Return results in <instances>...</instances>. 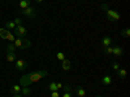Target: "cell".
Masks as SVG:
<instances>
[{
    "label": "cell",
    "instance_id": "cell-31",
    "mask_svg": "<svg viewBox=\"0 0 130 97\" xmlns=\"http://www.w3.org/2000/svg\"><path fill=\"white\" fill-rule=\"evenodd\" d=\"M13 97H24V96H22V94L20 93V94H13Z\"/></svg>",
    "mask_w": 130,
    "mask_h": 97
},
{
    "label": "cell",
    "instance_id": "cell-9",
    "mask_svg": "<svg viewBox=\"0 0 130 97\" xmlns=\"http://www.w3.org/2000/svg\"><path fill=\"white\" fill-rule=\"evenodd\" d=\"M31 2L32 0H20V3H18V8L22 10V9H25V8H27V7H30L31 5Z\"/></svg>",
    "mask_w": 130,
    "mask_h": 97
},
{
    "label": "cell",
    "instance_id": "cell-7",
    "mask_svg": "<svg viewBox=\"0 0 130 97\" xmlns=\"http://www.w3.org/2000/svg\"><path fill=\"white\" fill-rule=\"evenodd\" d=\"M70 67H72V62H70V60L65 58L64 61H61V69H62L64 71H68V70H70Z\"/></svg>",
    "mask_w": 130,
    "mask_h": 97
},
{
    "label": "cell",
    "instance_id": "cell-22",
    "mask_svg": "<svg viewBox=\"0 0 130 97\" xmlns=\"http://www.w3.org/2000/svg\"><path fill=\"white\" fill-rule=\"evenodd\" d=\"M112 51H113V48H112L111 45L103 48V53H104V55H112Z\"/></svg>",
    "mask_w": 130,
    "mask_h": 97
},
{
    "label": "cell",
    "instance_id": "cell-16",
    "mask_svg": "<svg viewBox=\"0 0 130 97\" xmlns=\"http://www.w3.org/2000/svg\"><path fill=\"white\" fill-rule=\"evenodd\" d=\"M4 27H5L7 30H14V29H16V23L13 22V21H7L5 25H4Z\"/></svg>",
    "mask_w": 130,
    "mask_h": 97
},
{
    "label": "cell",
    "instance_id": "cell-34",
    "mask_svg": "<svg viewBox=\"0 0 130 97\" xmlns=\"http://www.w3.org/2000/svg\"><path fill=\"white\" fill-rule=\"evenodd\" d=\"M0 2H2V0H0Z\"/></svg>",
    "mask_w": 130,
    "mask_h": 97
},
{
    "label": "cell",
    "instance_id": "cell-5",
    "mask_svg": "<svg viewBox=\"0 0 130 97\" xmlns=\"http://www.w3.org/2000/svg\"><path fill=\"white\" fill-rule=\"evenodd\" d=\"M13 35H14L16 38H26V35H27V30H26L22 25L16 26V29L13 30Z\"/></svg>",
    "mask_w": 130,
    "mask_h": 97
},
{
    "label": "cell",
    "instance_id": "cell-29",
    "mask_svg": "<svg viewBox=\"0 0 130 97\" xmlns=\"http://www.w3.org/2000/svg\"><path fill=\"white\" fill-rule=\"evenodd\" d=\"M62 97H73V93L72 92H64Z\"/></svg>",
    "mask_w": 130,
    "mask_h": 97
},
{
    "label": "cell",
    "instance_id": "cell-8",
    "mask_svg": "<svg viewBox=\"0 0 130 97\" xmlns=\"http://www.w3.org/2000/svg\"><path fill=\"white\" fill-rule=\"evenodd\" d=\"M112 48H113V51H112V55H115V56H117V57H121V56L124 55V49H122L121 47L115 45V47H112Z\"/></svg>",
    "mask_w": 130,
    "mask_h": 97
},
{
    "label": "cell",
    "instance_id": "cell-12",
    "mask_svg": "<svg viewBox=\"0 0 130 97\" xmlns=\"http://www.w3.org/2000/svg\"><path fill=\"white\" fill-rule=\"evenodd\" d=\"M116 72H117V77L120 78V79H124V78H126V75H127V70H126V69H124V67H122V69L120 67V69H118Z\"/></svg>",
    "mask_w": 130,
    "mask_h": 97
},
{
    "label": "cell",
    "instance_id": "cell-11",
    "mask_svg": "<svg viewBox=\"0 0 130 97\" xmlns=\"http://www.w3.org/2000/svg\"><path fill=\"white\" fill-rule=\"evenodd\" d=\"M17 60L16 52H7V61L8 62H14Z\"/></svg>",
    "mask_w": 130,
    "mask_h": 97
},
{
    "label": "cell",
    "instance_id": "cell-14",
    "mask_svg": "<svg viewBox=\"0 0 130 97\" xmlns=\"http://www.w3.org/2000/svg\"><path fill=\"white\" fill-rule=\"evenodd\" d=\"M21 89H22V87H21L20 84H14L12 87V89H10V93H12V94H20Z\"/></svg>",
    "mask_w": 130,
    "mask_h": 97
},
{
    "label": "cell",
    "instance_id": "cell-2",
    "mask_svg": "<svg viewBox=\"0 0 130 97\" xmlns=\"http://www.w3.org/2000/svg\"><path fill=\"white\" fill-rule=\"evenodd\" d=\"M100 8H102L103 10H105L108 21H111V22H117V21H120V18H121L120 13L116 12V10H113V9H109V8H108V4L103 3V4L100 5Z\"/></svg>",
    "mask_w": 130,
    "mask_h": 97
},
{
    "label": "cell",
    "instance_id": "cell-6",
    "mask_svg": "<svg viewBox=\"0 0 130 97\" xmlns=\"http://www.w3.org/2000/svg\"><path fill=\"white\" fill-rule=\"evenodd\" d=\"M14 67H16V70H18V71L26 70V69H27V62H26L25 60L17 58V60L14 61Z\"/></svg>",
    "mask_w": 130,
    "mask_h": 97
},
{
    "label": "cell",
    "instance_id": "cell-17",
    "mask_svg": "<svg viewBox=\"0 0 130 97\" xmlns=\"http://www.w3.org/2000/svg\"><path fill=\"white\" fill-rule=\"evenodd\" d=\"M75 93H77L78 97H85V96H86V91H85L82 87H77V89H75Z\"/></svg>",
    "mask_w": 130,
    "mask_h": 97
},
{
    "label": "cell",
    "instance_id": "cell-27",
    "mask_svg": "<svg viewBox=\"0 0 130 97\" xmlns=\"http://www.w3.org/2000/svg\"><path fill=\"white\" fill-rule=\"evenodd\" d=\"M120 67H121V66H120V63H118V62H112V69H113L115 71H117Z\"/></svg>",
    "mask_w": 130,
    "mask_h": 97
},
{
    "label": "cell",
    "instance_id": "cell-18",
    "mask_svg": "<svg viewBox=\"0 0 130 97\" xmlns=\"http://www.w3.org/2000/svg\"><path fill=\"white\" fill-rule=\"evenodd\" d=\"M8 32H9V30H7L5 27H2V29H0V38H2V39H7Z\"/></svg>",
    "mask_w": 130,
    "mask_h": 97
},
{
    "label": "cell",
    "instance_id": "cell-20",
    "mask_svg": "<svg viewBox=\"0 0 130 97\" xmlns=\"http://www.w3.org/2000/svg\"><path fill=\"white\" fill-rule=\"evenodd\" d=\"M17 51V48H16V45L13 44V43H9V44L7 45V52H16Z\"/></svg>",
    "mask_w": 130,
    "mask_h": 97
},
{
    "label": "cell",
    "instance_id": "cell-10",
    "mask_svg": "<svg viewBox=\"0 0 130 97\" xmlns=\"http://www.w3.org/2000/svg\"><path fill=\"white\" fill-rule=\"evenodd\" d=\"M112 44V38L111 36H104L102 39V48H105V47H109Z\"/></svg>",
    "mask_w": 130,
    "mask_h": 97
},
{
    "label": "cell",
    "instance_id": "cell-1",
    "mask_svg": "<svg viewBox=\"0 0 130 97\" xmlns=\"http://www.w3.org/2000/svg\"><path fill=\"white\" fill-rule=\"evenodd\" d=\"M48 77V71L47 70H39L35 72H30L24 75L22 78L20 79V85L21 87H30L32 83H37L39 80H42L43 78Z\"/></svg>",
    "mask_w": 130,
    "mask_h": 97
},
{
    "label": "cell",
    "instance_id": "cell-19",
    "mask_svg": "<svg viewBox=\"0 0 130 97\" xmlns=\"http://www.w3.org/2000/svg\"><path fill=\"white\" fill-rule=\"evenodd\" d=\"M48 89H50V92L57 91V87H56V82H50V84H48Z\"/></svg>",
    "mask_w": 130,
    "mask_h": 97
},
{
    "label": "cell",
    "instance_id": "cell-24",
    "mask_svg": "<svg viewBox=\"0 0 130 97\" xmlns=\"http://www.w3.org/2000/svg\"><path fill=\"white\" fill-rule=\"evenodd\" d=\"M56 57H57V60H60V61H64L65 58H67V57H65V55H64L62 52H57V55H56Z\"/></svg>",
    "mask_w": 130,
    "mask_h": 97
},
{
    "label": "cell",
    "instance_id": "cell-21",
    "mask_svg": "<svg viewBox=\"0 0 130 97\" xmlns=\"http://www.w3.org/2000/svg\"><path fill=\"white\" fill-rule=\"evenodd\" d=\"M121 35H122L124 38H129V36H130V29H129V27L124 29V30L121 31Z\"/></svg>",
    "mask_w": 130,
    "mask_h": 97
},
{
    "label": "cell",
    "instance_id": "cell-32",
    "mask_svg": "<svg viewBox=\"0 0 130 97\" xmlns=\"http://www.w3.org/2000/svg\"><path fill=\"white\" fill-rule=\"evenodd\" d=\"M35 2H37V3H42V2H43V0H35Z\"/></svg>",
    "mask_w": 130,
    "mask_h": 97
},
{
    "label": "cell",
    "instance_id": "cell-26",
    "mask_svg": "<svg viewBox=\"0 0 130 97\" xmlns=\"http://www.w3.org/2000/svg\"><path fill=\"white\" fill-rule=\"evenodd\" d=\"M62 91H64V92H72L70 85H69V84H64V85H62Z\"/></svg>",
    "mask_w": 130,
    "mask_h": 97
},
{
    "label": "cell",
    "instance_id": "cell-25",
    "mask_svg": "<svg viewBox=\"0 0 130 97\" xmlns=\"http://www.w3.org/2000/svg\"><path fill=\"white\" fill-rule=\"evenodd\" d=\"M13 22L16 23V26H20V25H22V18L17 17V18H14V19H13Z\"/></svg>",
    "mask_w": 130,
    "mask_h": 97
},
{
    "label": "cell",
    "instance_id": "cell-4",
    "mask_svg": "<svg viewBox=\"0 0 130 97\" xmlns=\"http://www.w3.org/2000/svg\"><path fill=\"white\" fill-rule=\"evenodd\" d=\"M20 14L24 16V17H26V18H29V19H34V18H37L38 12H37V9H35L34 7L30 5V7L22 9V10H20Z\"/></svg>",
    "mask_w": 130,
    "mask_h": 97
},
{
    "label": "cell",
    "instance_id": "cell-15",
    "mask_svg": "<svg viewBox=\"0 0 130 97\" xmlns=\"http://www.w3.org/2000/svg\"><path fill=\"white\" fill-rule=\"evenodd\" d=\"M31 93H32V91H31L30 87H22V89H21V94L22 96L29 97V96H31Z\"/></svg>",
    "mask_w": 130,
    "mask_h": 97
},
{
    "label": "cell",
    "instance_id": "cell-3",
    "mask_svg": "<svg viewBox=\"0 0 130 97\" xmlns=\"http://www.w3.org/2000/svg\"><path fill=\"white\" fill-rule=\"evenodd\" d=\"M13 44L16 45V48L18 49H29L31 47V41L26 38H16V40L13 41Z\"/></svg>",
    "mask_w": 130,
    "mask_h": 97
},
{
    "label": "cell",
    "instance_id": "cell-30",
    "mask_svg": "<svg viewBox=\"0 0 130 97\" xmlns=\"http://www.w3.org/2000/svg\"><path fill=\"white\" fill-rule=\"evenodd\" d=\"M62 83H56V87H57V91H60V89H62Z\"/></svg>",
    "mask_w": 130,
    "mask_h": 97
},
{
    "label": "cell",
    "instance_id": "cell-23",
    "mask_svg": "<svg viewBox=\"0 0 130 97\" xmlns=\"http://www.w3.org/2000/svg\"><path fill=\"white\" fill-rule=\"evenodd\" d=\"M7 40H8V41H10V43H13V41L16 40V36H14L10 31H9V32H8V35H7Z\"/></svg>",
    "mask_w": 130,
    "mask_h": 97
},
{
    "label": "cell",
    "instance_id": "cell-13",
    "mask_svg": "<svg viewBox=\"0 0 130 97\" xmlns=\"http://www.w3.org/2000/svg\"><path fill=\"white\" fill-rule=\"evenodd\" d=\"M112 83V77L111 75H104V77L102 78V84L103 85H109Z\"/></svg>",
    "mask_w": 130,
    "mask_h": 97
},
{
    "label": "cell",
    "instance_id": "cell-28",
    "mask_svg": "<svg viewBox=\"0 0 130 97\" xmlns=\"http://www.w3.org/2000/svg\"><path fill=\"white\" fill-rule=\"evenodd\" d=\"M50 96L51 97H60V93H59V91H53V92H51Z\"/></svg>",
    "mask_w": 130,
    "mask_h": 97
},
{
    "label": "cell",
    "instance_id": "cell-33",
    "mask_svg": "<svg viewBox=\"0 0 130 97\" xmlns=\"http://www.w3.org/2000/svg\"><path fill=\"white\" fill-rule=\"evenodd\" d=\"M96 97H102V96H99V94H98V96H96Z\"/></svg>",
    "mask_w": 130,
    "mask_h": 97
}]
</instances>
